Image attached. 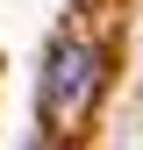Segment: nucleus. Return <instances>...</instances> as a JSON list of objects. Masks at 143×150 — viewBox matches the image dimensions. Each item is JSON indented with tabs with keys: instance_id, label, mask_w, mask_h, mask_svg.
<instances>
[{
	"instance_id": "nucleus-1",
	"label": "nucleus",
	"mask_w": 143,
	"mask_h": 150,
	"mask_svg": "<svg viewBox=\"0 0 143 150\" xmlns=\"http://www.w3.org/2000/svg\"><path fill=\"white\" fill-rule=\"evenodd\" d=\"M93 93H100V57L86 43H57L43 71V129H79Z\"/></svg>"
}]
</instances>
